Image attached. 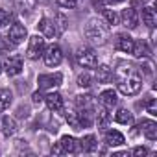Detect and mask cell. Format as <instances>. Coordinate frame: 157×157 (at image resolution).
<instances>
[{"label": "cell", "mask_w": 157, "mask_h": 157, "mask_svg": "<svg viewBox=\"0 0 157 157\" xmlns=\"http://www.w3.org/2000/svg\"><path fill=\"white\" fill-rule=\"evenodd\" d=\"M93 96L89 94H80V96H76V105L80 107V109H93Z\"/></svg>", "instance_id": "cell-26"}, {"label": "cell", "mask_w": 157, "mask_h": 157, "mask_svg": "<svg viewBox=\"0 0 157 157\" xmlns=\"http://www.w3.org/2000/svg\"><path fill=\"white\" fill-rule=\"evenodd\" d=\"M102 17H104V21H105V24L107 26H117L118 24V15L115 13V10H102Z\"/></svg>", "instance_id": "cell-27"}, {"label": "cell", "mask_w": 157, "mask_h": 157, "mask_svg": "<svg viewBox=\"0 0 157 157\" xmlns=\"http://www.w3.org/2000/svg\"><path fill=\"white\" fill-rule=\"evenodd\" d=\"M104 24H105V22L96 21V19H93V21L87 22L85 35H87V39H89L91 43H94V44H104V43L107 41V28H105Z\"/></svg>", "instance_id": "cell-1"}, {"label": "cell", "mask_w": 157, "mask_h": 157, "mask_svg": "<svg viewBox=\"0 0 157 157\" xmlns=\"http://www.w3.org/2000/svg\"><path fill=\"white\" fill-rule=\"evenodd\" d=\"M44 48H46L44 39H43L41 35H33V37H30L28 50H26V57H28V59H33V61L39 59V57H43Z\"/></svg>", "instance_id": "cell-4"}, {"label": "cell", "mask_w": 157, "mask_h": 157, "mask_svg": "<svg viewBox=\"0 0 157 157\" xmlns=\"http://www.w3.org/2000/svg\"><path fill=\"white\" fill-rule=\"evenodd\" d=\"M59 142H61L65 153H76V151H78V140H76L74 137H70V135H63Z\"/></svg>", "instance_id": "cell-21"}, {"label": "cell", "mask_w": 157, "mask_h": 157, "mask_svg": "<svg viewBox=\"0 0 157 157\" xmlns=\"http://www.w3.org/2000/svg\"><path fill=\"white\" fill-rule=\"evenodd\" d=\"M56 28H57V33H63L65 30H67V19H65V15H61V13H57L56 15Z\"/></svg>", "instance_id": "cell-30"}, {"label": "cell", "mask_w": 157, "mask_h": 157, "mask_svg": "<svg viewBox=\"0 0 157 157\" xmlns=\"http://www.w3.org/2000/svg\"><path fill=\"white\" fill-rule=\"evenodd\" d=\"M139 128H140V131L144 133V137L148 140H155L157 139V124L153 120H142L139 124Z\"/></svg>", "instance_id": "cell-15"}, {"label": "cell", "mask_w": 157, "mask_h": 157, "mask_svg": "<svg viewBox=\"0 0 157 157\" xmlns=\"http://www.w3.org/2000/svg\"><path fill=\"white\" fill-rule=\"evenodd\" d=\"M93 6H94L96 10H100V11H102V10L105 8V0H93Z\"/></svg>", "instance_id": "cell-38"}, {"label": "cell", "mask_w": 157, "mask_h": 157, "mask_svg": "<svg viewBox=\"0 0 157 157\" xmlns=\"http://www.w3.org/2000/svg\"><path fill=\"white\" fill-rule=\"evenodd\" d=\"M43 59H44L46 67H57L63 61V52H61V48L57 44H50L48 48H44Z\"/></svg>", "instance_id": "cell-6"}, {"label": "cell", "mask_w": 157, "mask_h": 157, "mask_svg": "<svg viewBox=\"0 0 157 157\" xmlns=\"http://www.w3.org/2000/svg\"><path fill=\"white\" fill-rule=\"evenodd\" d=\"M37 28H39V32H41L44 37H48V39H54V37L57 35L56 22H54V21H50V19H46V17H43V19L39 21Z\"/></svg>", "instance_id": "cell-12"}, {"label": "cell", "mask_w": 157, "mask_h": 157, "mask_svg": "<svg viewBox=\"0 0 157 157\" xmlns=\"http://www.w3.org/2000/svg\"><path fill=\"white\" fill-rule=\"evenodd\" d=\"M10 21H11V15H10V11H6V10H0V26H8V24H10Z\"/></svg>", "instance_id": "cell-33"}, {"label": "cell", "mask_w": 157, "mask_h": 157, "mask_svg": "<svg viewBox=\"0 0 157 157\" xmlns=\"http://www.w3.org/2000/svg\"><path fill=\"white\" fill-rule=\"evenodd\" d=\"M2 70H4V65H2V63H0V74H2Z\"/></svg>", "instance_id": "cell-42"}, {"label": "cell", "mask_w": 157, "mask_h": 157, "mask_svg": "<svg viewBox=\"0 0 157 157\" xmlns=\"http://www.w3.org/2000/svg\"><path fill=\"white\" fill-rule=\"evenodd\" d=\"M120 24H122L124 28H128V30L137 28V24H139V15H137V11H135L133 8L124 10V11L120 13Z\"/></svg>", "instance_id": "cell-9"}, {"label": "cell", "mask_w": 157, "mask_h": 157, "mask_svg": "<svg viewBox=\"0 0 157 157\" xmlns=\"http://www.w3.org/2000/svg\"><path fill=\"white\" fill-rule=\"evenodd\" d=\"M78 85H80V87H83V89L91 87V85H93V76H91L89 72H83V74H80V76H78Z\"/></svg>", "instance_id": "cell-29"}, {"label": "cell", "mask_w": 157, "mask_h": 157, "mask_svg": "<svg viewBox=\"0 0 157 157\" xmlns=\"http://www.w3.org/2000/svg\"><path fill=\"white\" fill-rule=\"evenodd\" d=\"M44 102H46V107L50 111H61L63 109V96L59 93H50L48 96H44Z\"/></svg>", "instance_id": "cell-16"}, {"label": "cell", "mask_w": 157, "mask_h": 157, "mask_svg": "<svg viewBox=\"0 0 157 157\" xmlns=\"http://www.w3.org/2000/svg\"><path fill=\"white\" fill-rule=\"evenodd\" d=\"M4 70L8 72V76H19L22 72V57L21 56H10L8 61L4 63Z\"/></svg>", "instance_id": "cell-10"}, {"label": "cell", "mask_w": 157, "mask_h": 157, "mask_svg": "<svg viewBox=\"0 0 157 157\" xmlns=\"http://www.w3.org/2000/svg\"><path fill=\"white\" fill-rule=\"evenodd\" d=\"M115 120H117L118 124H131V122H133V115H131L128 109H118V111L115 113Z\"/></svg>", "instance_id": "cell-28"}, {"label": "cell", "mask_w": 157, "mask_h": 157, "mask_svg": "<svg viewBox=\"0 0 157 157\" xmlns=\"http://www.w3.org/2000/svg\"><path fill=\"white\" fill-rule=\"evenodd\" d=\"M76 61L83 68H96L98 67V57L93 48H80L76 52Z\"/></svg>", "instance_id": "cell-3"}, {"label": "cell", "mask_w": 157, "mask_h": 157, "mask_svg": "<svg viewBox=\"0 0 157 157\" xmlns=\"http://www.w3.org/2000/svg\"><path fill=\"white\" fill-rule=\"evenodd\" d=\"M105 144L107 146H120V144H124V135L117 129H109L105 133Z\"/></svg>", "instance_id": "cell-19"}, {"label": "cell", "mask_w": 157, "mask_h": 157, "mask_svg": "<svg viewBox=\"0 0 157 157\" xmlns=\"http://www.w3.org/2000/svg\"><path fill=\"white\" fill-rule=\"evenodd\" d=\"M129 4H131L133 10H137V8H144L146 6V0H129Z\"/></svg>", "instance_id": "cell-37"}, {"label": "cell", "mask_w": 157, "mask_h": 157, "mask_svg": "<svg viewBox=\"0 0 157 157\" xmlns=\"http://www.w3.org/2000/svg\"><path fill=\"white\" fill-rule=\"evenodd\" d=\"M19 6L26 8V10H32V2H30V0H19Z\"/></svg>", "instance_id": "cell-39"}, {"label": "cell", "mask_w": 157, "mask_h": 157, "mask_svg": "<svg viewBox=\"0 0 157 157\" xmlns=\"http://www.w3.org/2000/svg\"><path fill=\"white\" fill-rule=\"evenodd\" d=\"M133 155H137V157H144V155H148V150L144 148V146H137V148H133V151H131Z\"/></svg>", "instance_id": "cell-35"}, {"label": "cell", "mask_w": 157, "mask_h": 157, "mask_svg": "<svg viewBox=\"0 0 157 157\" xmlns=\"http://www.w3.org/2000/svg\"><path fill=\"white\" fill-rule=\"evenodd\" d=\"M35 2H41V4H44V2H48V0H35Z\"/></svg>", "instance_id": "cell-41"}, {"label": "cell", "mask_w": 157, "mask_h": 157, "mask_svg": "<svg viewBox=\"0 0 157 157\" xmlns=\"http://www.w3.org/2000/svg\"><path fill=\"white\" fill-rule=\"evenodd\" d=\"M142 89V78L139 74H129L122 80H118V91L126 96H133Z\"/></svg>", "instance_id": "cell-2"}, {"label": "cell", "mask_w": 157, "mask_h": 157, "mask_svg": "<svg viewBox=\"0 0 157 157\" xmlns=\"http://www.w3.org/2000/svg\"><path fill=\"white\" fill-rule=\"evenodd\" d=\"M65 118H67V122L74 128V129H80L82 128V124H80V111H74V109H67V113H65Z\"/></svg>", "instance_id": "cell-23"}, {"label": "cell", "mask_w": 157, "mask_h": 157, "mask_svg": "<svg viewBox=\"0 0 157 157\" xmlns=\"http://www.w3.org/2000/svg\"><path fill=\"white\" fill-rule=\"evenodd\" d=\"M129 74H135V68H133L131 65L120 61V63H118V68H117V72H115L117 80H122V78H126V76H129Z\"/></svg>", "instance_id": "cell-24"}, {"label": "cell", "mask_w": 157, "mask_h": 157, "mask_svg": "<svg viewBox=\"0 0 157 157\" xmlns=\"http://www.w3.org/2000/svg\"><path fill=\"white\" fill-rule=\"evenodd\" d=\"M96 148H98V142L94 135H85L82 137V140H78V150H82L85 153H93L96 151Z\"/></svg>", "instance_id": "cell-14"}, {"label": "cell", "mask_w": 157, "mask_h": 157, "mask_svg": "<svg viewBox=\"0 0 157 157\" xmlns=\"http://www.w3.org/2000/svg\"><path fill=\"white\" fill-rule=\"evenodd\" d=\"M32 102H33V104H41V102H44V96H43L41 89H39V91H35V93L32 94Z\"/></svg>", "instance_id": "cell-34"}, {"label": "cell", "mask_w": 157, "mask_h": 157, "mask_svg": "<svg viewBox=\"0 0 157 157\" xmlns=\"http://www.w3.org/2000/svg\"><path fill=\"white\" fill-rule=\"evenodd\" d=\"M137 59H146L150 57V48L144 41H135V46H133V52H131Z\"/></svg>", "instance_id": "cell-20"}, {"label": "cell", "mask_w": 157, "mask_h": 157, "mask_svg": "<svg viewBox=\"0 0 157 157\" xmlns=\"http://www.w3.org/2000/svg\"><path fill=\"white\" fill-rule=\"evenodd\" d=\"M26 35H28L26 28H24L22 24L15 22V24L10 26V32H8V43L13 44V46H17V44H21V43L26 39Z\"/></svg>", "instance_id": "cell-7"}, {"label": "cell", "mask_w": 157, "mask_h": 157, "mask_svg": "<svg viewBox=\"0 0 157 157\" xmlns=\"http://www.w3.org/2000/svg\"><path fill=\"white\" fill-rule=\"evenodd\" d=\"M63 82V74L61 72H54V74H41L37 78V83H39V89L41 91H46V89H56L59 87Z\"/></svg>", "instance_id": "cell-5"}, {"label": "cell", "mask_w": 157, "mask_h": 157, "mask_svg": "<svg viewBox=\"0 0 157 157\" xmlns=\"http://www.w3.org/2000/svg\"><path fill=\"white\" fill-rule=\"evenodd\" d=\"M96 80L98 83H109L113 80V68L109 65H100L96 68Z\"/></svg>", "instance_id": "cell-17"}, {"label": "cell", "mask_w": 157, "mask_h": 157, "mask_svg": "<svg viewBox=\"0 0 157 157\" xmlns=\"http://www.w3.org/2000/svg\"><path fill=\"white\" fill-rule=\"evenodd\" d=\"M17 129H19V126H17V120H15L13 117L8 115V117H2V118H0V131H2L6 137L15 135Z\"/></svg>", "instance_id": "cell-13"}, {"label": "cell", "mask_w": 157, "mask_h": 157, "mask_svg": "<svg viewBox=\"0 0 157 157\" xmlns=\"http://www.w3.org/2000/svg\"><path fill=\"white\" fill-rule=\"evenodd\" d=\"M142 22H144L148 28H153V26L157 24V11H155V8L144 6V10H142Z\"/></svg>", "instance_id": "cell-18"}, {"label": "cell", "mask_w": 157, "mask_h": 157, "mask_svg": "<svg viewBox=\"0 0 157 157\" xmlns=\"http://www.w3.org/2000/svg\"><path fill=\"white\" fill-rule=\"evenodd\" d=\"M11 100H13V94L10 89H0V111H4L11 105Z\"/></svg>", "instance_id": "cell-25"}, {"label": "cell", "mask_w": 157, "mask_h": 157, "mask_svg": "<svg viewBox=\"0 0 157 157\" xmlns=\"http://www.w3.org/2000/svg\"><path fill=\"white\" fill-rule=\"evenodd\" d=\"M144 107H146V111H148L151 117L157 115V102H155V98H148V100L144 102Z\"/></svg>", "instance_id": "cell-31"}, {"label": "cell", "mask_w": 157, "mask_h": 157, "mask_svg": "<svg viewBox=\"0 0 157 157\" xmlns=\"http://www.w3.org/2000/svg\"><path fill=\"white\" fill-rule=\"evenodd\" d=\"M98 100H100V105H104L105 109H113V107H117V104H118V98H117V93L113 91V89H105V91H102L100 93V96H98Z\"/></svg>", "instance_id": "cell-11"}, {"label": "cell", "mask_w": 157, "mask_h": 157, "mask_svg": "<svg viewBox=\"0 0 157 157\" xmlns=\"http://www.w3.org/2000/svg\"><path fill=\"white\" fill-rule=\"evenodd\" d=\"M133 46H135V39H133V37H129L128 33L117 35V39H115V48H117L118 52L131 54V52H133Z\"/></svg>", "instance_id": "cell-8"}, {"label": "cell", "mask_w": 157, "mask_h": 157, "mask_svg": "<svg viewBox=\"0 0 157 157\" xmlns=\"http://www.w3.org/2000/svg\"><path fill=\"white\" fill-rule=\"evenodd\" d=\"M96 122H98V128H107L109 126V122H111V113H109V109H105L104 105L98 109V113H96Z\"/></svg>", "instance_id": "cell-22"}, {"label": "cell", "mask_w": 157, "mask_h": 157, "mask_svg": "<svg viewBox=\"0 0 157 157\" xmlns=\"http://www.w3.org/2000/svg\"><path fill=\"white\" fill-rule=\"evenodd\" d=\"M107 4H111V6H115V4H120V2H124V0H105Z\"/></svg>", "instance_id": "cell-40"}, {"label": "cell", "mask_w": 157, "mask_h": 157, "mask_svg": "<svg viewBox=\"0 0 157 157\" xmlns=\"http://www.w3.org/2000/svg\"><path fill=\"white\" fill-rule=\"evenodd\" d=\"M52 153H54V155H63V153H65V150H63L61 142H56V144L52 146Z\"/></svg>", "instance_id": "cell-36"}, {"label": "cell", "mask_w": 157, "mask_h": 157, "mask_svg": "<svg viewBox=\"0 0 157 157\" xmlns=\"http://www.w3.org/2000/svg\"><path fill=\"white\" fill-rule=\"evenodd\" d=\"M56 2H57V6H61L65 10H72L78 6V0H56Z\"/></svg>", "instance_id": "cell-32"}]
</instances>
